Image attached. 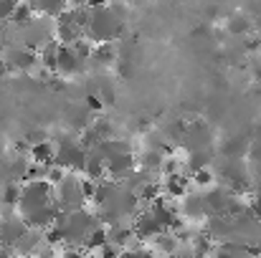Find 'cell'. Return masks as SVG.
I'll list each match as a JSON object with an SVG mask.
<instances>
[{"label":"cell","mask_w":261,"mask_h":258,"mask_svg":"<svg viewBox=\"0 0 261 258\" xmlns=\"http://www.w3.org/2000/svg\"><path fill=\"white\" fill-rule=\"evenodd\" d=\"M127 15L124 5H101V8H89L87 38L91 43H114L122 31H124Z\"/></svg>","instance_id":"obj_1"},{"label":"cell","mask_w":261,"mask_h":258,"mask_svg":"<svg viewBox=\"0 0 261 258\" xmlns=\"http://www.w3.org/2000/svg\"><path fill=\"white\" fill-rule=\"evenodd\" d=\"M56 203V185L48 180H25L20 185V203H18V215H31L38 208H46Z\"/></svg>","instance_id":"obj_2"},{"label":"cell","mask_w":261,"mask_h":258,"mask_svg":"<svg viewBox=\"0 0 261 258\" xmlns=\"http://www.w3.org/2000/svg\"><path fill=\"white\" fill-rule=\"evenodd\" d=\"M20 36V46L31 48V51H43L48 43L56 41V18H46V15H36L31 23L20 25L18 31Z\"/></svg>","instance_id":"obj_3"},{"label":"cell","mask_w":261,"mask_h":258,"mask_svg":"<svg viewBox=\"0 0 261 258\" xmlns=\"http://www.w3.org/2000/svg\"><path fill=\"white\" fill-rule=\"evenodd\" d=\"M87 157H89V150L82 145L79 137L74 134H66L56 142V165L64 167L66 172H84L87 167Z\"/></svg>","instance_id":"obj_4"},{"label":"cell","mask_w":261,"mask_h":258,"mask_svg":"<svg viewBox=\"0 0 261 258\" xmlns=\"http://www.w3.org/2000/svg\"><path fill=\"white\" fill-rule=\"evenodd\" d=\"M56 203L61 213H76L84 210L87 195H84V180L76 172H66V177L56 185Z\"/></svg>","instance_id":"obj_5"},{"label":"cell","mask_w":261,"mask_h":258,"mask_svg":"<svg viewBox=\"0 0 261 258\" xmlns=\"http://www.w3.org/2000/svg\"><path fill=\"white\" fill-rule=\"evenodd\" d=\"M218 170H221V177L228 182L233 195L244 192V187L249 185V172H246V165H244V157H221Z\"/></svg>","instance_id":"obj_6"},{"label":"cell","mask_w":261,"mask_h":258,"mask_svg":"<svg viewBox=\"0 0 261 258\" xmlns=\"http://www.w3.org/2000/svg\"><path fill=\"white\" fill-rule=\"evenodd\" d=\"M180 147H182V150H188V152L213 147V129H211L205 122H200V119L190 122V124H188V129H185V134H182Z\"/></svg>","instance_id":"obj_7"},{"label":"cell","mask_w":261,"mask_h":258,"mask_svg":"<svg viewBox=\"0 0 261 258\" xmlns=\"http://www.w3.org/2000/svg\"><path fill=\"white\" fill-rule=\"evenodd\" d=\"M3 59H5V66L8 69H15V71H31L41 64L38 53L25 48V46H5L3 48Z\"/></svg>","instance_id":"obj_8"},{"label":"cell","mask_w":261,"mask_h":258,"mask_svg":"<svg viewBox=\"0 0 261 258\" xmlns=\"http://www.w3.org/2000/svg\"><path fill=\"white\" fill-rule=\"evenodd\" d=\"M87 64L89 61L76 53L74 46H64V43L59 46V64H56V74H59V76H64V79H74V76L84 74Z\"/></svg>","instance_id":"obj_9"},{"label":"cell","mask_w":261,"mask_h":258,"mask_svg":"<svg viewBox=\"0 0 261 258\" xmlns=\"http://www.w3.org/2000/svg\"><path fill=\"white\" fill-rule=\"evenodd\" d=\"M135 172H137V157L132 152H124V155H117V157L107 160V177L109 180L127 182Z\"/></svg>","instance_id":"obj_10"},{"label":"cell","mask_w":261,"mask_h":258,"mask_svg":"<svg viewBox=\"0 0 261 258\" xmlns=\"http://www.w3.org/2000/svg\"><path fill=\"white\" fill-rule=\"evenodd\" d=\"M25 233H28V223L23 220V215H8L0 220V241L5 246H15Z\"/></svg>","instance_id":"obj_11"},{"label":"cell","mask_w":261,"mask_h":258,"mask_svg":"<svg viewBox=\"0 0 261 258\" xmlns=\"http://www.w3.org/2000/svg\"><path fill=\"white\" fill-rule=\"evenodd\" d=\"M203 195H205L208 218H213V215H228V205H231V197H233L231 190H226V187H211Z\"/></svg>","instance_id":"obj_12"},{"label":"cell","mask_w":261,"mask_h":258,"mask_svg":"<svg viewBox=\"0 0 261 258\" xmlns=\"http://www.w3.org/2000/svg\"><path fill=\"white\" fill-rule=\"evenodd\" d=\"M135 233H137L140 241H155L160 233H168V231L158 223V218L150 210H142V213L135 215Z\"/></svg>","instance_id":"obj_13"},{"label":"cell","mask_w":261,"mask_h":258,"mask_svg":"<svg viewBox=\"0 0 261 258\" xmlns=\"http://www.w3.org/2000/svg\"><path fill=\"white\" fill-rule=\"evenodd\" d=\"M261 251L256 246H249V243H239V241H223L218 243L213 258H256Z\"/></svg>","instance_id":"obj_14"},{"label":"cell","mask_w":261,"mask_h":258,"mask_svg":"<svg viewBox=\"0 0 261 258\" xmlns=\"http://www.w3.org/2000/svg\"><path fill=\"white\" fill-rule=\"evenodd\" d=\"M117 61H119V56H117L114 43H96V46H94V51H91V56H89V64H91L96 71L112 69Z\"/></svg>","instance_id":"obj_15"},{"label":"cell","mask_w":261,"mask_h":258,"mask_svg":"<svg viewBox=\"0 0 261 258\" xmlns=\"http://www.w3.org/2000/svg\"><path fill=\"white\" fill-rule=\"evenodd\" d=\"M182 215H185V218H190V220H200V218H208V208H205V195H200V192L185 195V197H182Z\"/></svg>","instance_id":"obj_16"},{"label":"cell","mask_w":261,"mask_h":258,"mask_svg":"<svg viewBox=\"0 0 261 258\" xmlns=\"http://www.w3.org/2000/svg\"><path fill=\"white\" fill-rule=\"evenodd\" d=\"M36 15H46V18H59L61 13L69 10V0H25Z\"/></svg>","instance_id":"obj_17"},{"label":"cell","mask_w":261,"mask_h":258,"mask_svg":"<svg viewBox=\"0 0 261 258\" xmlns=\"http://www.w3.org/2000/svg\"><path fill=\"white\" fill-rule=\"evenodd\" d=\"M31 160L36 165H43V167H54L56 165V145L43 139L38 145H31Z\"/></svg>","instance_id":"obj_18"},{"label":"cell","mask_w":261,"mask_h":258,"mask_svg":"<svg viewBox=\"0 0 261 258\" xmlns=\"http://www.w3.org/2000/svg\"><path fill=\"white\" fill-rule=\"evenodd\" d=\"M84 177L94 180V182H101L107 177V160L96 152V150H89L87 157V167H84Z\"/></svg>","instance_id":"obj_19"},{"label":"cell","mask_w":261,"mask_h":258,"mask_svg":"<svg viewBox=\"0 0 261 258\" xmlns=\"http://www.w3.org/2000/svg\"><path fill=\"white\" fill-rule=\"evenodd\" d=\"M96 152L104 157V160H112V157H117V155H124V152H132V145L127 142V139H119V137H112V139H104L99 147H96Z\"/></svg>","instance_id":"obj_20"},{"label":"cell","mask_w":261,"mask_h":258,"mask_svg":"<svg viewBox=\"0 0 261 258\" xmlns=\"http://www.w3.org/2000/svg\"><path fill=\"white\" fill-rule=\"evenodd\" d=\"M41 243H43V236H41L36 228H28V233H25L13 248H15V253H20V256H31V253H36V251L41 248Z\"/></svg>","instance_id":"obj_21"},{"label":"cell","mask_w":261,"mask_h":258,"mask_svg":"<svg viewBox=\"0 0 261 258\" xmlns=\"http://www.w3.org/2000/svg\"><path fill=\"white\" fill-rule=\"evenodd\" d=\"M211 162H213V147H208V150H195V152H188V172L193 175V172L198 170H205V167H211Z\"/></svg>","instance_id":"obj_22"},{"label":"cell","mask_w":261,"mask_h":258,"mask_svg":"<svg viewBox=\"0 0 261 258\" xmlns=\"http://www.w3.org/2000/svg\"><path fill=\"white\" fill-rule=\"evenodd\" d=\"M137 165H140L142 170H163V165H165V155H163V150L150 147V150H145V152L137 157Z\"/></svg>","instance_id":"obj_23"},{"label":"cell","mask_w":261,"mask_h":258,"mask_svg":"<svg viewBox=\"0 0 261 258\" xmlns=\"http://www.w3.org/2000/svg\"><path fill=\"white\" fill-rule=\"evenodd\" d=\"M246 150H249V142H246L244 137H231V139L223 142V147H221V157H244Z\"/></svg>","instance_id":"obj_24"},{"label":"cell","mask_w":261,"mask_h":258,"mask_svg":"<svg viewBox=\"0 0 261 258\" xmlns=\"http://www.w3.org/2000/svg\"><path fill=\"white\" fill-rule=\"evenodd\" d=\"M165 192L173 195V197H185V187H188V180L177 172V175H165Z\"/></svg>","instance_id":"obj_25"},{"label":"cell","mask_w":261,"mask_h":258,"mask_svg":"<svg viewBox=\"0 0 261 258\" xmlns=\"http://www.w3.org/2000/svg\"><path fill=\"white\" fill-rule=\"evenodd\" d=\"M59 41H54V43H48L43 51H38V59H41V66L43 69H48V71H56V64H59Z\"/></svg>","instance_id":"obj_26"},{"label":"cell","mask_w":261,"mask_h":258,"mask_svg":"<svg viewBox=\"0 0 261 258\" xmlns=\"http://www.w3.org/2000/svg\"><path fill=\"white\" fill-rule=\"evenodd\" d=\"M226 28H228V33H233V36H244V33L251 31V20H249L246 15H239V13H236V15L228 18Z\"/></svg>","instance_id":"obj_27"},{"label":"cell","mask_w":261,"mask_h":258,"mask_svg":"<svg viewBox=\"0 0 261 258\" xmlns=\"http://www.w3.org/2000/svg\"><path fill=\"white\" fill-rule=\"evenodd\" d=\"M0 200H3V205L18 208V203H20V185H15V182L5 185V187H3V195H0Z\"/></svg>","instance_id":"obj_28"},{"label":"cell","mask_w":261,"mask_h":258,"mask_svg":"<svg viewBox=\"0 0 261 258\" xmlns=\"http://www.w3.org/2000/svg\"><path fill=\"white\" fill-rule=\"evenodd\" d=\"M96 94H99V99H101V104L107 106H112L114 104V84L112 81H107V79H99V89H96Z\"/></svg>","instance_id":"obj_29"},{"label":"cell","mask_w":261,"mask_h":258,"mask_svg":"<svg viewBox=\"0 0 261 258\" xmlns=\"http://www.w3.org/2000/svg\"><path fill=\"white\" fill-rule=\"evenodd\" d=\"M18 5H20V0H0V25L13 20Z\"/></svg>","instance_id":"obj_30"},{"label":"cell","mask_w":261,"mask_h":258,"mask_svg":"<svg viewBox=\"0 0 261 258\" xmlns=\"http://www.w3.org/2000/svg\"><path fill=\"white\" fill-rule=\"evenodd\" d=\"M91 127L96 129V134L101 137V142L114 137V124H112L109 119H96V122H91Z\"/></svg>","instance_id":"obj_31"},{"label":"cell","mask_w":261,"mask_h":258,"mask_svg":"<svg viewBox=\"0 0 261 258\" xmlns=\"http://www.w3.org/2000/svg\"><path fill=\"white\" fill-rule=\"evenodd\" d=\"M122 246H117V243H112V241H107L101 248H99V258H119L122 256Z\"/></svg>","instance_id":"obj_32"},{"label":"cell","mask_w":261,"mask_h":258,"mask_svg":"<svg viewBox=\"0 0 261 258\" xmlns=\"http://www.w3.org/2000/svg\"><path fill=\"white\" fill-rule=\"evenodd\" d=\"M193 182H195V185H200V187H208V185L213 182V172H211V167L193 172Z\"/></svg>","instance_id":"obj_33"},{"label":"cell","mask_w":261,"mask_h":258,"mask_svg":"<svg viewBox=\"0 0 261 258\" xmlns=\"http://www.w3.org/2000/svg\"><path fill=\"white\" fill-rule=\"evenodd\" d=\"M119 258H155L147 248H124Z\"/></svg>","instance_id":"obj_34"},{"label":"cell","mask_w":261,"mask_h":258,"mask_svg":"<svg viewBox=\"0 0 261 258\" xmlns=\"http://www.w3.org/2000/svg\"><path fill=\"white\" fill-rule=\"evenodd\" d=\"M64 258H87V251L84 248H66Z\"/></svg>","instance_id":"obj_35"},{"label":"cell","mask_w":261,"mask_h":258,"mask_svg":"<svg viewBox=\"0 0 261 258\" xmlns=\"http://www.w3.org/2000/svg\"><path fill=\"white\" fill-rule=\"evenodd\" d=\"M249 210L254 213V218H256V220L261 223V195L256 197V200H254V203H251V208H249Z\"/></svg>","instance_id":"obj_36"},{"label":"cell","mask_w":261,"mask_h":258,"mask_svg":"<svg viewBox=\"0 0 261 258\" xmlns=\"http://www.w3.org/2000/svg\"><path fill=\"white\" fill-rule=\"evenodd\" d=\"M13 251H15L13 246H5V243H3V246H0V258H13Z\"/></svg>","instance_id":"obj_37"},{"label":"cell","mask_w":261,"mask_h":258,"mask_svg":"<svg viewBox=\"0 0 261 258\" xmlns=\"http://www.w3.org/2000/svg\"><path fill=\"white\" fill-rule=\"evenodd\" d=\"M101 5H109V0H87V8H101Z\"/></svg>","instance_id":"obj_38"},{"label":"cell","mask_w":261,"mask_h":258,"mask_svg":"<svg viewBox=\"0 0 261 258\" xmlns=\"http://www.w3.org/2000/svg\"><path fill=\"white\" fill-rule=\"evenodd\" d=\"M5 69H8V66H5V59H3V48H0V74H3Z\"/></svg>","instance_id":"obj_39"},{"label":"cell","mask_w":261,"mask_h":258,"mask_svg":"<svg viewBox=\"0 0 261 258\" xmlns=\"http://www.w3.org/2000/svg\"><path fill=\"white\" fill-rule=\"evenodd\" d=\"M259 31H261V23H259Z\"/></svg>","instance_id":"obj_40"},{"label":"cell","mask_w":261,"mask_h":258,"mask_svg":"<svg viewBox=\"0 0 261 258\" xmlns=\"http://www.w3.org/2000/svg\"><path fill=\"white\" fill-rule=\"evenodd\" d=\"M0 246H3V241H0Z\"/></svg>","instance_id":"obj_41"}]
</instances>
